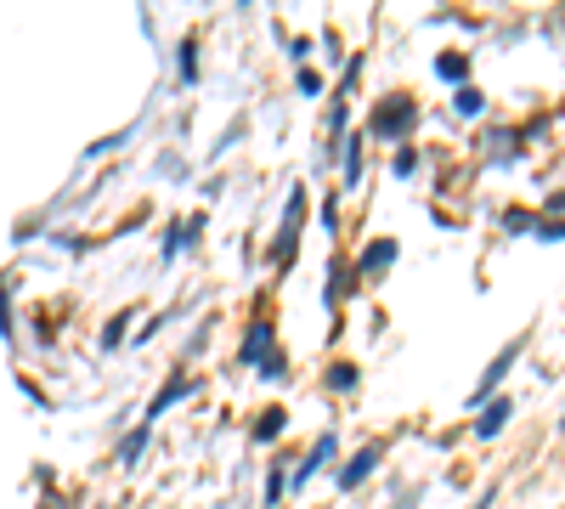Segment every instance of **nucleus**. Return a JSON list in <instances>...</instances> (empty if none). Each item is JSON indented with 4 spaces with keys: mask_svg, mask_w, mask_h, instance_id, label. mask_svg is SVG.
I'll return each instance as SVG.
<instances>
[{
    "mask_svg": "<svg viewBox=\"0 0 565 509\" xmlns=\"http://www.w3.org/2000/svg\"><path fill=\"white\" fill-rule=\"evenodd\" d=\"M300 215H306V188H295L289 210H282V233H277V244H271V261H289V255H295V238H300Z\"/></svg>",
    "mask_w": 565,
    "mask_h": 509,
    "instance_id": "obj_2",
    "label": "nucleus"
},
{
    "mask_svg": "<svg viewBox=\"0 0 565 509\" xmlns=\"http://www.w3.org/2000/svg\"><path fill=\"white\" fill-rule=\"evenodd\" d=\"M380 458H385V453H380V447H362V453H356V458H351V465H345V470H340V487H345V492H351V487H362V481H367V476H373V465H380Z\"/></svg>",
    "mask_w": 565,
    "mask_h": 509,
    "instance_id": "obj_5",
    "label": "nucleus"
},
{
    "mask_svg": "<svg viewBox=\"0 0 565 509\" xmlns=\"http://www.w3.org/2000/svg\"><path fill=\"white\" fill-rule=\"evenodd\" d=\"M125 322H130V317H119V322H108V329H103V346H119V340H125Z\"/></svg>",
    "mask_w": 565,
    "mask_h": 509,
    "instance_id": "obj_18",
    "label": "nucleus"
},
{
    "mask_svg": "<svg viewBox=\"0 0 565 509\" xmlns=\"http://www.w3.org/2000/svg\"><path fill=\"white\" fill-rule=\"evenodd\" d=\"M328 458H334V436H317V447H311V458H306V465L295 470V492H300V487H306V481H311V476H317L322 465H328Z\"/></svg>",
    "mask_w": 565,
    "mask_h": 509,
    "instance_id": "obj_7",
    "label": "nucleus"
},
{
    "mask_svg": "<svg viewBox=\"0 0 565 509\" xmlns=\"http://www.w3.org/2000/svg\"><path fill=\"white\" fill-rule=\"evenodd\" d=\"M514 357H521V346H503V351H498V362H492V368H487V380H481V385H476V396H469V407H481V402H487V396H492V391H498V380H503V374H509V362H514Z\"/></svg>",
    "mask_w": 565,
    "mask_h": 509,
    "instance_id": "obj_4",
    "label": "nucleus"
},
{
    "mask_svg": "<svg viewBox=\"0 0 565 509\" xmlns=\"http://www.w3.org/2000/svg\"><path fill=\"white\" fill-rule=\"evenodd\" d=\"M481 108H487V97H481V91H469V85H463V91H458V114H481Z\"/></svg>",
    "mask_w": 565,
    "mask_h": 509,
    "instance_id": "obj_13",
    "label": "nucleus"
},
{
    "mask_svg": "<svg viewBox=\"0 0 565 509\" xmlns=\"http://www.w3.org/2000/svg\"><path fill=\"white\" fill-rule=\"evenodd\" d=\"M193 385H199L193 374H181V380H170V391H159V396H153V407H148V425H159V413H164L170 402H181V396L193 391Z\"/></svg>",
    "mask_w": 565,
    "mask_h": 509,
    "instance_id": "obj_9",
    "label": "nucleus"
},
{
    "mask_svg": "<svg viewBox=\"0 0 565 509\" xmlns=\"http://www.w3.org/2000/svg\"><path fill=\"white\" fill-rule=\"evenodd\" d=\"M413 170H418V153L402 148V153H396V176H413Z\"/></svg>",
    "mask_w": 565,
    "mask_h": 509,
    "instance_id": "obj_17",
    "label": "nucleus"
},
{
    "mask_svg": "<svg viewBox=\"0 0 565 509\" xmlns=\"http://www.w3.org/2000/svg\"><path fill=\"white\" fill-rule=\"evenodd\" d=\"M260 374H266V380H282V374H289V368H282V357H277V351H271V357H266V362H260Z\"/></svg>",
    "mask_w": 565,
    "mask_h": 509,
    "instance_id": "obj_15",
    "label": "nucleus"
},
{
    "mask_svg": "<svg viewBox=\"0 0 565 509\" xmlns=\"http://www.w3.org/2000/svg\"><path fill=\"white\" fill-rule=\"evenodd\" d=\"M148 431H153V425H141V431H130V436H125V447H119V465H136L141 447H148Z\"/></svg>",
    "mask_w": 565,
    "mask_h": 509,
    "instance_id": "obj_11",
    "label": "nucleus"
},
{
    "mask_svg": "<svg viewBox=\"0 0 565 509\" xmlns=\"http://www.w3.org/2000/svg\"><path fill=\"white\" fill-rule=\"evenodd\" d=\"M328 385H334V391H356V368H351V362H340L334 374H328Z\"/></svg>",
    "mask_w": 565,
    "mask_h": 509,
    "instance_id": "obj_12",
    "label": "nucleus"
},
{
    "mask_svg": "<svg viewBox=\"0 0 565 509\" xmlns=\"http://www.w3.org/2000/svg\"><path fill=\"white\" fill-rule=\"evenodd\" d=\"M266 357H271V322H255L249 340H244V362H249V368H260Z\"/></svg>",
    "mask_w": 565,
    "mask_h": 509,
    "instance_id": "obj_8",
    "label": "nucleus"
},
{
    "mask_svg": "<svg viewBox=\"0 0 565 509\" xmlns=\"http://www.w3.org/2000/svg\"><path fill=\"white\" fill-rule=\"evenodd\" d=\"M356 170H362V148L351 142V148H345V181H356Z\"/></svg>",
    "mask_w": 565,
    "mask_h": 509,
    "instance_id": "obj_16",
    "label": "nucleus"
},
{
    "mask_svg": "<svg viewBox=\"0 0 565 509\" xmlns=\"http://www.w3.org/2000/svg\"><path fill=\"white\" fill-rule=\"evenodd\" d=\"M282 425H289V420H282V407H266L260 420H255V442H271V436H277Z\"/></svg>",
    "mask_w": 565,
    "mask_h": 509,
    "instance_id": "obj_10",
    "label": "nucleus"
},
{
    "mask_svg": "<svg viewBox=\"0 0 565 509\" xmlns=\"http://www.w3.org/2000/svg\"><path fill=\"white\" fill-rule=\"evenodd\" d=\"M413 125H418V103H413V97H385L380 114H373V136H385V142L407 136Z\"/></svg>",
    "mask_w": 565,
    "mask_h": 509,
    "instance_id": "obj_1",
    "label": "nucleus"
},
{
    "mask_svg": "<svg viewBox=\"0 0 565 509\" xmlns=\"http://www.w3.org/2000/svg\"><path fill=\"white\" fill-rule=\"evenodd\" d=\"M436 74H441V79H463V57H441Z\"/></svg>",
    "mask_w": 565,
    "mask_h": 509,
    "instance_id": "obj_14",
    "label": "nucleus"
},
{
    "mask_svg": "<svg viewBox=\"0 0 565 509\" xmlns=\"http://www.w3.org/2000/svg\"><path fill=\"white\" fill-rule=\"evenodd\" d=\"M509 413H514V402H509V396H498V402L481 413V420H476V436H481V442H492V436L509 425Z\"/></svg>",
    "mask_w": 565,
    "mask_h": 509,
    "instance_id": "obj_6",
    "label": "nucleus"
},
{
    "mask_svg": "<svg viewBox=\"0 0 565 509\" xmlns=\"http://www.w3.org/2000/svg\"><path fill=\"white\" fill-rule=\"evenodd\" d=\"M396 255H402V250H396V238H373V244L362 250V261H356V272H362V277H380V272H385V266H391Z\"/></svg>",
    "mask_w": 565,
    "mask_h": 509,
    "instance_id": "obj_3",
    "label": "nucleus"
}]
</instances>
